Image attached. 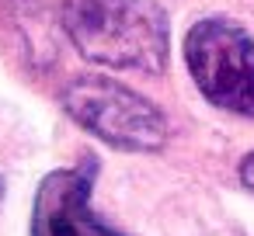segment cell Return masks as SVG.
<instances>
[{
  "instance_id": "3957f363",
  "label": "cell",
  "mask_w": 254,
  "mask_h": 236,
  "mask_svg": "<svg viewBox=\"0 0 254 236\" xmlns=\"http://www.w3.org/2000/svg\"><path fill=\"white\" fill-rule=\"evenodd\" d=\"M185 66L198 94L230 115L254 118V35L233 18H202L185 32Z\"/></svg>"
},
{
  "instance_id": "5b68a950",
  "label": "cell",
  "mask_w": 254,
  "mask_h": 236,
  "mask_svg": "<svg viewBox=\"0 0 254 236\" xmlns=\"http://www.w3.org/2000/svg\"><path fill=\"white\" fill-rule=\"evenodd\" d=\"M237 177H240V184L247 188V191H254V149L240 160V167H237Z\"/></svg>"
},
{
  "instance_id": "277c9868",
  "label": "cell",
  "mask_w": 254,
  "mask_h": 236,
  "mask_svg": "<svg viewBox=\"0 0 254 236\" xmlns=\"http://www.w3.org/2000/svg\"><path fill=\"white\" fill-rule=\"evenodd\" d=\"M94 181L98 156L49 170L35 188L28 236H126L94 212Z\"/></svg>"
},
{
  "instance_id": "8992f818",
  "label": "cell",
  "mask_w": 254,
  "mask_h": 236,
  "mask_svg": "<svg viewBox=\"0 0 254 236\" xmlns=\"http://www.w3.org/2000/svg\"><path fill=\"white\" fill-rule=\"evenodd\" d=\"M0 205H4V177H0Z\"/></svg>"
},
{
  "instance_id": "7a4b0ae2",
  "label": "cell",
  "mask_w": 254,
  "mask_h": 236,
  "mask_svg": "<svg viewBox=\"0 0 254 236\" xmlns=\"http://www.w3.org/2000/svg\"><path fill=\"white\" fill-rule=\"evenodd\" d=\"M60 108L94 139L122 153H160L171 139L167 115L115 77H73L60 91Z\"/></svg>"
},
{
  "instance_id": "6da1fadb",
  "label": "cell",
  "mask_w": 254,
  "mask_h": 236,
  "mask_svg": "<svg viewBox=\"0 0 254 236\" xmlns=\"http://www.w3.org/2000/svg\"><path fill=\"white\" fill-rule=\"evenodd\" d=\"M60 25L87 63L150 77L167 70L171 21L157 0H63Z\"/></svg>"
}]
</instances>
